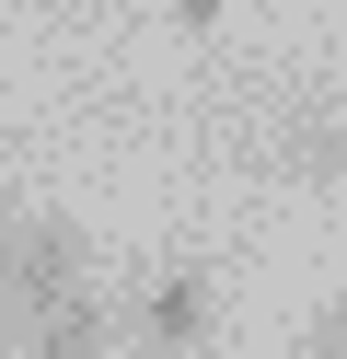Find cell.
I'll return each instance as SVG.
<instances>
[{"label": "cell", "instance_id": "obj_1", "mask_svg": "<svg viewBox=\"0 0 347 359\" xmlns=\"http://www.w3.org/2000/svg\"><path fill=\"white\" fill-rule=\"evenodd\" d=\"M0 290H12V313H46V302H69V290H93V255H81V232H69L58 209H23V220H0Z\"/></svg>", "mask_w": 347, "mask_h": 359}, {"label": "cell", "instance_id": "obj_2", "mask_svg": "<svg viewBox=\"0 0 347 359\" xmlns=\"http://www.w3.org/2000/svg\"><path fill=\"white\" fill-rule=\"evenodd\" d=\"M208 313H220V278H208V266H162V278L128 302V325L151 336V348H197Z\"/></svg>", "mask_w": 347, "mask_h": 359}, {"label": "cell", "instance_id": "obj_3", "mask_svg": "<svg viewBox=\"0 0 347 359\" xmlns=\"http://www.w3.org/2000/svg\"><path fill=\"white\" fill-rule=\"evenodd\" d=\"M116 348V313L93 302V290H69V302L23 313V359H104Z\"/></svg>", "mask_w": 347, "mask_h": 359}, {"label": "cell", "instance_id": "obj_4", "mask_svg": "<svg viewBox=\"0 0 347 359\" xmlns=\"http://www.w3.org/2000/svg\"><path fill=\"white\" fill-rule=\"evenodd\" d=\"M278 163H290L301 186H347V116H324V128H290V140H278Z\"/></svg>", "mask_w": 347, "mask_h": 359}, {"label": "cell", "instance_id": "obj_5", "mask_svg": "<svg viewBox=\"0 0 347 359\" xmlns=\"http://www.w3.org/2000/svg\"><path fill=\"white\" fill-rule=\"evenodd\" d=\"M301 359H347V290H324V302L301 313Z\"/></svg>", "mask_w": 347, "mask_h": 359}, {"label": "cell", "instance_id": "obj_6", "mask_svg": "<svg viewBox=\"0 0 347 359\" xmlns=\"http://www.w3.org/2000/svg\"><path fill=\"white\" fill-rule=\"evenodd\" d=\"M220 12H231V0H162V24H174V35H208Z\"/></svg>", "mask_w": 347, "mask_h": 359}, {"label": "cell", "instance_id": "obj_7", "mask_svg": "<svg viewBox=\"0 0 347 359\" xmlns=\"http://www.w3.org/2000/svg\"><path fill=\"white\" fill-rule=\"evenodd\" d=\"M0 359H23V313H12V290H0Z\"/></svg>", "mask_w": 347, "mask_h": 359}, {"label": "cell", "instance_id": "obj_8", "mask_svg": "<svg viewBox=\"0 0 347 359\" xmlns=\"http://www.w3.org/2000/svg\"><path fill=\"white\" fill-rule=\"evenodd\" d=\"M139 359H185V348H151V336H139Z\"/></svg>", "mask_w": 347, "mask_h": 359}]
</instances>
